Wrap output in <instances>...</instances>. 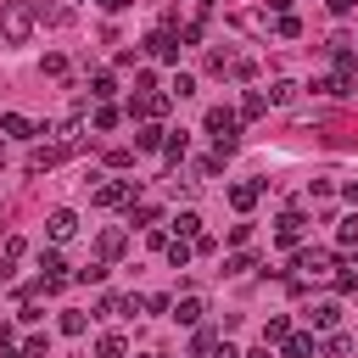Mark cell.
Masks as SVG:
<instances>
[{
    "label": "cell",
    "instance_id": "19",
    "mask_svg": "<svg viewBox=\"0 0 358 358\" xmlns=\"http://www.w3.org/2000/svg\"><path fill=\"white\" fill-rule=\"evenodd\" d=\"M157 201H129V224H140V229H157Z\"/></svg>",
    "mask_w": 358,
    "mask_h": 358
},
{
    "label": "cell",
    "instance_id": "7",
    "mask_svg": "<svg viewBox=\"0 0 358 358\" xmlns=\"http://www.w3.org/2000/svg\"><path fill=\"white\" fill-rule=\"evenodd\" d=\"M201 313H207V296H201V291L173 296V319H179V324H201Z\"/></svg>",
    "mask_w": 358,
    "mask_h": 358
},
{
    "label": "cell",
    "instance_id": "18",
    "mask_svg": "<svg viewBox=\"0 0 358 358\" xmlns=\"http://www.w3.org/2000/svg\"><path fill=\"white\" fill-rule=\"evenodd\" d=\"M185 151H190V134H185V129H168V140H162V157H168V162H185Z\"/></svg>",
    "mask_w": 358,
    "mask_h": 358
},
{
    "label": "cell",
    "instance_id": "16",
    "mask_svg": "<svg viewBox=\"0 0 358 358\" xmlns=\"http://www.w3.org/2000/svg\"><path fill=\"white\" fill-rule=\"evenodd\" d=\"M280 352H285V358H313L319 347H313V336H308V330H291V336L280 341Z\"/></svg>",
    "mask_w": 358,
    "mask_h": 358
},
{
    "label": "cell",
    "instance_id": "39",
    "mask_svg": "<svg viewBox=\"0 0 358 358\" xmlns=\"http://www.w3.org/2000/svg\"><path fill=\"white\" fill-rule=\"evenodd\" d=\"M11 274H17V257H6V252H0V285H6Z\"/></svg>",
    "mask_w": 358,
    "mask_h": 358
},
{
    "label": "cell",
    "instance_id": "20",
    "mask_svg": "<svg viewBox=\"0 0 358 358\" xmlns=\"http://www.w3.org/2000/svg\"><path fill=\"white\" fill-rule=\"evenodd\" d=\"M263 112H268V95H263V90H246V95H241V117L252 123V117H263Z\"/></svg>",
    "mask_w": 358,
    "mask_h": 358
},
{
    "label": "cell",
    "instance_id": "21",
    "mask_svg": "<svg viewBox=\"0 0 358 358\" xmlns=\"http://www.w3.org/2000/svg\"><path fill=\"white\" fill-rule=\"evenodd\" d=\"M162 140H168V129H157V123H140V134H134L140 151H162Z\"/></svg>",
    "mask_w": 358,
    "mask_h": 358
},
{
    "label": "cell",
    "instance_id": "12",
    "mask_svg": "<svg viewBox=\"0 0 358 358\" xmlns=\"http://www.w3.org/2000/svg\"><path fill=\"white\" fill-rule=\"evenodd\" d=\"M308 324H313V330H336V324H341V302H313V308H308Z\"/></svg>",
    "mask_w": 358,
    "mask_h": 358
},
{
    "label": "cell",
    "instance_id": "11",
    "mask_svg": "<svg viewBox=\"0 0 358 358\" xmlns=\"http://www.w3.org/2000/svg\"><path fill=\"white\" fill-rule=\"evenodd\" d=\"M123 246H129V229H123V224H112V229H101V241H95V252H101V263H112V257H123Z\"/></svg>",
    "mask_w": 358,
    "mask_h": 358
},
{
    "label": "cell",
    "instance_id": "44",
    "mask_svg": "<svg viewBox=\"0 0 358 358\" xmlns=\"http://www.w3.org/2000/svg\"><path fill=\"white\" fill-rule=\"evenodd\" d=\"M106 6H112V11H123V6H134V0H106Z\"/></svg>",
    "mask_w": 358,
    "mask_h": 358
},
{
    "label": "cell",
    "instance_id": "43",
    "mask_svg": "<svg viewBox=\"0 0 358 358\" xmlns=\"http://www.w3.org/2000/svg\"><path fill=\"white\" fill-rule=\"evenodd\" d=\"M241 358H268V347H252V352H241Z\"/></svg>",
    "mask_w": 358,
    "mask_h": 358
},
{
    "label": "cell",
    "instance_id": "46",
    "mask_svg": "<svg viewBox=\"0 0 358 358\" xmlns=\"http://www.w3.org/2000/svg\"><path fill=\"white\" fill-rule=\"evenodd\" d=\"M196 6H213V0H196Z\"/></svg>",
    "mask_w": 358,
    "mask_h": 358
},
{
    "label": "cell",
    "instance_id": "40",
    "mask_svg": "<svg viewBox=\"0 0 358 358\" xmlns=\"http://www.w3.org/2000/svg\"><path fill=\"white\" fill-rule=\"evenodd\" d=\"M352 6H358V0H330V11H336V17H347Z\"/></svg>",
    "mask_w": 358,
    "mask_h": 358
},
{
    "label": "cell",
    "instance_id": "1",
    "mask_svg": "<svg viewBox=\"0 0 358 358\" xmlns=\"http://www.w3.org/2000/svg\"><path fill=\"white\" fill-rule=\"evenodd\" d=\"M34 28H39V6L34 0H6L0 6V39L6 45H28Z\"/></svg>",
    "mask_w": 358,
    "mask_h": 358
},
{
    "label": "cell",
    "instance_id": "30",
    "mask_svg": "<svg viewBox=\"0 0 358 358\" xmlns=\"http://www.w3.org/2000/svg\"><path fill=\"white\" fill-rule=\"evenodd\" d=\"M84 324H90L84 313H62V336H84Z\"/></svg>",
    "mask_w": 358,
    "mask_h": 358
},
{
    "label": "cell",
    "instance_id": "3",
    "mask_svg": "<svg viewBox=\"0 0 358 358\" xmlns=\"http://www.w3.org/2000/svg\"><path fill=\"white\" fill-rule=\"evenodd\" d=\"M84 185H90V201L95 207H129V201H140V185L134 179H101V173H90Z\"/></svg>",
    "mask_w": 358,
    "mask_h": 358
},
{
    "label": "cell",
    "instance_id": "26",
    "mask_svg": "<svg viewBox=\"0 0 358 358\" xmlns=\"http://www.w3.org/2000/svg\"><path fill=\"white\" fill-rule=\"evenodd\" d=\"M90 95H95V101H112V95H117L112 73H95V78H90Z\"/></svg>",
    "mask_w": 358,
    "mask_h": 358
},
{
    "label": "cell",
    "instance_id": "23",
    "mask_svg": "<svg viewBox=\"0 0 358 358\" xmlns=\"http://www.w3.org/2000/svg\"><path fill=\"white\" fill-rule=\"evenodd\" d=\"M190 257H196V241H179V235H173V241H168V263H173V268H185Z\"/></svg>",
    "mask_w": 358,
    "mask_h": 358
},
{
    "label": "cell",
    "instance_id": "15",
    "mask_svg": "<svg viewBox=\"0 0 358 358\" xmlns=\"http://www.w3.org/2000/svg\"><path fill=\"white\" fill-rule=\"evenodd\" d=\"M168 229H173L179 241H196V235H201V213H190V207H185V213H173V218H168Z\"/></svg>",
    "mask_w": 358,
    "mask_h": 358
},
{
    "label": "cell",
    "instance_id": "42",
    "mask_svg": "<svg viewBox=\"0 0 358 358\" xmlns=\"http://www.w3.org/2000/svg\"><path fill=\"white\" fill-rule=\"evenodd\" d=\"M268 11H280V17H291V0H268Z\"/></svg>",
    "mask_w": 358,
    "mask_h": 358
},
{
    "label": "cell",
    "instance_id": "31",
    "mask_svg": "<svg viewBox=\"0 0 358 358\" xmlns=\"http://www.w3.org/2000/svg\"><path fill=\"white\" fill-rule=\"evenodd\" d=\"M22 352H28V358H50V341H45V336H28Z\"/></svg>",
    "mask_w": 358,
    "mask_h": 358
},
{
    "label": "cell",
    "instance_id": "38",
    "mask_svg": "<svg viewBox=\"0 0 358 358\" xmlns=\"http://www.w3.org/2000/svg\"><path fill=\"white\" fill-rule=\"evenodd\" d=\"M218 341H213V330H196V341H190V352H213Z\"/></svg>",
    "mask_w": 358,
    "mask_h": 358
},
{
    "label": "cell",
    "instance_id": "9",
    "mask_svg": "<svg viewBox=\"0 0 358 358\" xmlns=\"http://www.w3.org/2000/svg\"><path fill=\"white\" fill-rule=\"evenodd\" d=\"M168 101H173V95H157V90H151V95H134V101H129V117H145V123H151V117L168 112Z\"/></svg>",
    "mask_w": 358,
    "mask_h": 358
},
{
    "label": "cell",
    "instance_id": "10",
    "mask_svg": "<svg viewBox=\"0 0 358 358\" xmlns=\"http://www.w3.org/2000/svg\"><path fill=\"white\" fill-rule=\"evenodd\" d=\"M257 196H263V179H241V185H229V207H235V213H252Z\"/></svg>",
    "mask_w": 358,
    "mask_h": 358
},
{
    "label": "cell",
    "instance_id": "2",
    "mask_svg": "<svg viewBox=\"0 0 358 358\" xmlns=\"http://www.w3.org/2000/svg\"><path fill=\"white\" fill-rule=\"evenodd\" d=\"M207 134H213V151L229 157V151L241 145V112H229V106H207Z\"/></svg>",
    "mask_w": 358,
    "mask_h": 358
},
{
    "label": "cell",
    "instance_id": "29",
    "mask_svg": "<svg viewBox=\"0 0 358 358\" xmlns=\"http://www.w3.org/2000/svg\"><path fill=\"white\" fill-rule=\"evenodd\" d=\"M201 39H207V22H185L179 28V45H201Z\"/></svg>",
    "mask_w": 358,
    "mask_h": 358
},
{
    "label": "cell",
    "instance_id": "22",
    "mask_svg": "<svg viewBox=\"0 0 358 358\" xmlns=\"http://www.w3.org/2000/svg\"><path fill=\"white\" fill-rule=\"evenodd\" d=\"M285 336H291V319H285V313H274V319L263 324V347H280Z\"/></svg>",
    "mask_w": 358,
    "mask_h": 358
},
{
    "label": "cell",
    "instance_id": "45",
    "mask_svg": "<svg viewBox=\"0 0 358 358\" xmlns=\"http://www.w3.org/2000/svg\"><path fill=\"white\" fill-rule=\"evenodd\" d=\"M347 196H352V201H358V179H352V185H347Z\"/></svg>",
    "mask_w": 358,
    "mask_h": 358
},
{
    "label": "cell",
    "instance_id": "8",
    "mask_svg": "<svg viewBox=\"0 0 358 358\" xmlns=\"http://www.w3.org/2000/svg\"><path fill=\"white\" fill-rule=\"evenodd\" d=\"M145 50H151L157 62H179V34H173V28H157V34L145 39Z\"/></svg>",
    "mask_w": 358,
    "mask_h": 358
},
{
    "label": "cell",
    "instance_id": "27",
    "mask_svg": "<svg viewBox=\"0 0 358 358\" xmlns=\"http://www.w3.org/2000/svg\"><path fill=\"white\" fill-rule=\"evenodd\" d=\"M73 280H78V285H101V280H106V263L95 257V263H84V268H78Z\"/></svg>",
    "mask_w": 358,
    "mask_h": 358
},
{
    "label": "cell",
    "instance_id": "17",
    "mask_svg": "<svg viewBox=\"0 0 358 358\" xmlns=\"http://www.w3.org/2000/svg\"><path fill=\"white\" fill-rule=\"evenodd\" d=\"M296 90H302V84H291V78H274L263 95H268V106H291V101H296Z\"/></svg>",
    "mask_w": 358,
    "mask_h": 358
},
{
    "label": "cell",
    "instance_id": "47",
    "mask_svg": "<svg viewBox=\"0 0 358 358\" xmlns=\"http://www.w3.org/2000/svg\"><path fill=\"white\" fill-rule=\"evenodd\" d=\"M145 358H157V352H145Z\"/></svg>",
    "mask_w": 358,
    "mask_h": 358
},
{
    "label": "cell",
    "instance_id": "33",
    "mask_svg": "<svg viewBox=\"0 0 358 358\" xmlns=\"http://www.w3.org/2000/svg\"><path fill=\"white\" fill-rule=\"evenodd\" d=\"M168 95H179V101H185V95H196V78H190V73H179V78H173V90H168Z\"/></svg>",
    "mask_w": 358,
    "mask_h": 358
},
{
    "label": "cell",
    "instance_id": "4",
    "mask_svg": "<svg viewBox=\"0 0 358 358\" xmlns=\"http://www.w3.org/2000/svg\"><path fill=\"white\" fill-rule=\"evenodd\" d=\"M296 268H302V280H330V274H336V257H330L324 246H302V252H296Z\"/></svg>",
    "mask_w": 358,
    "mask_h": 358
},
{
    "label": "cell",
    "instance_id": "24",
    "mask_svg": "<svg viewBox=\"0 0 358 358\" xmlns=\"http://www.w3.org/2000/svg\"><path fill=\"white\" fill-rule=\"evenodd\" d=\"M352 347H358V341H352L347 330H330V336H324V352H330V358H347Z\"/></svg>",
    "mask_w": 358,
    "mask_h": 358
},
{
    "label": "cell",
    "instance_id": "25",
    "mask_svg": "<svg viewBox=\"0 0 358 358\" xmlns=\"http://www.w3.org/2000/svg\"><path fill=\"white\" fill-rule=\"evenodd\" d=\"M123 352H129L123 336H101V341H95V358H123Z\"/></svg>",
    "mask_w": 358,
    "mask_h": 358
},
{
    "label": "cell",
    "instance_id": "6",
    "mask_svg": "<svg viewBox=\"0 0 358 358\" xmlns=\"http://www.w3.org/2000/svg\"><path fill=\"white\" fill-rule=\"evenodd\" d=\"M45 235H50V241H73V235H78V213H73V207H56V213L45 218Z\"/></svg>",
    "mask_w": 358,
    "mask_h": 358
},
{
    "label": "cell",
    "instance_id": "14",
    "mask_svg": "<svg viewBox=\"0 0 358 358\" xmlns=\"http://www.w3.org/2000/svg\"><path fill=\"white\" fill-rule=\"evenodd\" d=\"M62 157H67L62 145H34V151H28V173H45V168H56Z\"/></svg>",
    "mask_w": 358,
    "mask_h": 358
},
{
    "label": "cell",
    "instance_id": "28",
    "mask_svg": "<svg viewBox=\"0 0 358 358\" xmlns=\"http://www.w3.org/2000/svg\"><path fill=\"white\" fill-rule=\"evenodd\" d=\"M336 241H341L347 252H358V218H341V229H336Z\"/></svg>",
    "mask_w": 358,
    "mask_h": 358
},
{
    "label": "cell",
    "instance_id": "41",
    "mask_svg": "<svg viewBox=\"0 0 358 358\" xmlns=\"http://www.w3.org/2000/svg\"><path fill=\"white\" fill-rule=\"evenodd\" d=\"M213 358H241V352H235L229 341H218V347H213Z\"/></svg>",
    "mask_w": 358,
    "mask_h": 358
},
{
    "label": "cell",
    "instance_id": "37",
    "mask_svg": "<svg viewBox=\"0 0 358 358\" xmlns=\"http://www.w3.org/2000/svg\"><path fill=\"white\" fill-rule=\"evenodd\" d=\"M246 268H252V257H246V252H235V257L224 263V274H246Z\"/></svg>",
    "mask_w": 358,
    "mask_h": 358
},
{
    "label": "cell",
    "instance_id": "5",
    "mask_svg": "<svg viewBox=\"0 0 358 358\" xmlns=\"http://www.w3.org/2000/svg\"><path fill=\"white\" fill-rule=\"evenodd\" d=\"M302 229H308V213H302V207H291V213H280L274 241H280V246H296V241H302Z\"/></svg>",
    "mask_w": 358,
    "mask_h": 358
},
{
    "label": "cell",
    "instance_id": "32",
    "mask_svg": "<svg viewBox=\"0 0 358 358\" xmlns=\"http://www.w3.org/2000/svg\"><path fill=\"white\" fill-rule=\"evenodd\" d=\"M274 34H280V39H296V34H302V22H296V17H280V22H274Z\"/></svg>",
    "mask_w": 358,
    "mask_h": 358
},
{
    "label": "cell",
    "instance_id": "13",
    "mask_svg": "<svg viewBox=\"0 0 358 358\" xmlns=\"http://www.w3.org/2000/svg\"><path fill=\"white\" fill-rule=\"evenodd\" d=\"M0 129H6L11 140H34V134H45V129H39V123H28L22 112H6V117H0Z\"/></svg>",
    "mask_w": 358,
    "mask_h": 358
},
{
    "label": "cell",
    "instance_id": "36",
    "mask_svg": "<svg viewBox=\"0 0 358 358\" xmlns=\"http://www.w3.org/2000/svg\"><path fill=\"white\" fill-rule=\"evenodd\" d=\"M218 162H224V157H201V162H196V179H213V173H218Z\"/></svg>",
    "mask_w": 358,
    "mask_h": 358
},
{
    "label": "cell",
    "instance_id": "35",
    "mask_svg": "<svg viewBox=\"0 0 358 358\" xmlns=\"http://www.w3.org/2000/svg\"><path fill=\"white\" fill-rule=\"evenodd\" d=\"M39 22H67V6H39Z\"/></svg>",
    "mask_w": 358,
    "mask_h": 358
},
{
    "label": "cell",
    "instance_id": "34",
    "mask_svg": "<svg viewBox=\"0 0 358 358\" xmlns=\"http://www.w3.org/2000/svg\"><path fill=\"white\" fill-rule=\"evenodd\" d=\"M90 123H95V129H117V112H112V106H95V117H90Z\"/></svg>",
    "mask_w": 358,
    "mask_h": 358
}]
</instances>
